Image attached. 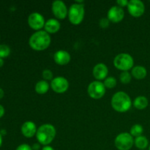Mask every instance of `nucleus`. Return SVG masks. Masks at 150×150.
I'll list each match as a JSON object with an SVG mask.
<instances>
[{
    "instance_id": "24",
    "label": "nucleus",
    "mask_w": 150,
    "mask_h": 150,
    "mask_svg": "<svg viewBox=\"0 0 150 150\" xmlns=\"http://www.w3.org/2000/svg\"><path fill=\"white\" fill-rule=\"evenodd\" d=\"M10 54V48L8 45H0V58H5Z\"/></svg>"
},
{
    "instance_id": "3",
    "label": "nucleus",
    "mask_w": 150,
    "mask_h": 150,
    "mask_svg": "<svg viewBox=\"0 0 150 150\" xmlns=\"http://www.w3.org/2000/svg\"><path fill=\"white\" fill-rule=\"evenodd\" d=\"M57 131L52 125L44 124L38 128L36 133L37 140L40 144L48 146L54 141Z\"/></svg>"
},
{
    "instance_id": "6",
    "label": "nucleus",
    "mask_w": 150,
    "mask_h": 150,
    "mask_svg": "<svg viewBox=\"0 0 150 150\" xmlns=\"http://www.w3.org/2000/svg\"><path fill=\"white\" fill-rule=\"evenodd\" d=\"M114 144L118 150H130L134 144V139L130 133L125 132L116 137Z\"/></svg>"
},
{
    "instance_id": "35",
    "label": "nucleus",
    "mask_w": 150,
    "mask_h": 150,
    "mask_svg": "<svg viewBox=\"0 0 150 150\" xmlns=\"http://www.w3.org/2000/svg\"><path fill=\"white\" fill-rule=\"evenodd\" d=\"M1 144H2V136L0 134V147H1Z\"/></svg>"
},
{
    "instance_id": "25",
    "label": "nucleus",
    "mask_w": 150,
    "mask_h": 150,
    "mask_svg": "<svg viewBox=\"0 0 150 150\" xmlns=\"http://www.w3.org/2000/svg\"><path fill=\"white\" fill-rule=\"evenodd\" d=\"M42 78L45 81H52L53 80V73L48 69H46V70H44L42 71Z\"/></svg>"
},
{
    "instance_id": "17",
    "label": "nucleus",
    "mask_w": 150,
    "mask_h": 150,
    "mask_svg": "<svg viewBox=\"0 0 150 150\" xmlns=\"http://www.w3.org/2000/svg\"><path fill=\"white\" fill-rule=\"evenodd\" d=\"M131 75L136 79H144L147 75L146 69L143 66H135L132 68Z\"/></svg>"
},
{
    "instance_id": "36",
    "label": "nucleus",
    "mask_w": 150,
    "mask_h": 150,
    "mask_svg": "<svg viewBox=\"0 0 150 150\" xmlns=\"http://www.w3.org/2000/svg\"><path fill=\"white\" fill-rule=\"evenodd\" d=\"M149 150H150V144H149Z\"/></svg>"
},
{
    "instance_id": "33",
    "label": "nucleus",
    "mask_w": 150,
    "mask_h": 150,
    "mask_svg": "<svg viewBox=\"0 0 150 150\" xmlns=\"http://www.w3.org/2000/svg\"><path fill=\"white\" fill-rule=\"evenodd\" d=\"M3 64H4V60L2 58H0V67H2Z\"/></svg>"
},
{
    "instance_id": "4",
    "label": "nucleus",
    "mask_w": 150,
    "mask_h": 150,
    "mask_svg": "<svg viewBox=\"0 0 150 150\" xmlns=\"http://www.w3.org/2000/svg\"><path fill=\"white\" fill-rule=\"evenodd\" d=\"M85 15L84 7L82 4L74 3L70 6L68 10V18L73 25L80 24L83 20Z\"/></svg>"
},
{
    "instance_id": "9",
    "label": "nucleus",
    "mask_w": 150,
    "mask_h": 150,
    "mask_svg": "<svg viewBox=\"0 0 150 150\" xmlns=\"http://www.w3.org/2000/svg\"><path fill=\"white\" fill-rule=\"evenodd\" d=\"M127 7L129 13L133 17L139 18L144 13L145 6L140 0H131L128 2Z\"/></svg>"
},
{
    "instance_id": "16",
    "label": "nucleus",
    "mask_w": 150,
    "mask_h": 150,
    "mask_svg": "<svg viewBox=\"0 0 150 150\" xmlns=\"http://www.w3.org/2000/svg\"><path fill=\"white\" fill-rule=\"evenodd\" d=\"M61 25L57 19L51 18L47 21L44 26L45 31L48 34H54L60 29Z\"/></svg>"
},
{
    "instance_id": "11",
    "label": "nucleus",
    "mask_w": 150,
    "mask_h": 150,
    "mask_svg": "<svg viewBox=\"0 0 150 150\" xmlns=\"http://www.w3.org/2000/svg\"><path fill=\"white\" fill-rule=\"evenodd\" d=\"M51 87L55 92L62 94L65 92L69 88V82L65 78L59 76L54 78L51 82Z\"/></svg>"
},
{
    "instance_id": "21",
    "label": "nucleus",
    "mask_w": 150,
    "mask_h": 150,
    "mask_svg": "<svg viewBox=\"0 0 150 150\" xmlns=\"http://www.w3.org/2000/svg\"><path fill=\"white\" fill-rule=\"evenodd\" d=\"M144 132V128L142 125L139 124L134 125L132 126V127L130 128V134L133 137H139L142 135Z\"/></svg>"
},
{
    "instance_id": "20",
    "label": "nucleus",
    "mask_w": 150,
    "mask_h": 150,
    "mask_svg": "<svg viewBox=\"0 0 150 150\" xmlns=\"http://www.w3.org/2000/svg\"><path fill=\"white\" fill-rule=\"evenodd\" d=\"M134 144L140 150H144L149 145V141L145 136H141L136 138L134 140Z\"/></svg>"
},
{
    "instance_id": "32",
    "label": "nucleus",
    "mask_w": 150,
    "mask_h": 150,
    "mask_svg": "<svg viewBox=\"0 0 150 150\" xmlns=\"http://www.w3.org/2000/svg\"><path fill=\"white\" fill-rule=\"evenodd\" d=\"M3 97H4V91H3L2 89L0 88V99H1Z\"/></svg>"
},
{
    "instance_id": "14",
    "label": "nucleus",
    "mask_w": 150,
    "mask_h": 150,
    "mask_svg": "<svg viewBox=\"0 0 150 150\" xmlns=\"http://www.w3.org/2000/svg\"><path fill=\"white\" fill-rule=\"evenodd\" d=\"M54 62L59 65H66L68 64L71 59L70 54L67 51H64V50H59L55 52L54 55Z\"/></svg>"
},
{
    "instance_id": "34",
    "label": "nucleus",
    "mask_w": 150,
    "mask_h": 150,
    "mask_svg": "<svg viewBox=\"0 0 150 150\" xmlns=\"http://www.w3.org/2000/svg\"><path fill=\"white\" fill-rule=\"evenodd\" d=\"M0 134H1V136H2V135H5L6 134V131L4 130H1V131H0Z\"/></svg>"
},
{
    "instance_id": "10",
    "label": "nucleus",
    "mask_w": 150,
    "mask_h": 150,
    "mask_svg": "<svg viewBox=\"0 0 150 150\" xmlns=\"http://www.w3.org/2000/svg\"><path fill=\"white\" fill-rule=\"evenodd\" d=\"M52 13L57 18L62 20L68 16V10L67 6L61 0H57L52 3L51 6Z\"/></svg>"
},
{
    "instance_id": "13",
    "label": "nucleus",
    "mask_w": 150,
    "mask_h": 150,
    "mask_svg": "<svg viewBox=\"0 0 150 150\" xmlns=\"http://www.w3.org/2000/svg\"><path fill=\"white\" fill-rule=\"evenodd\" d=\"M92 74L98 81L105 80L108 74V69L103 63H98L94 67Z\"/></svg>"
},
{
    "instance_id": "27",
    "label": "nucleus",
    "mask_w": 150,
    "mask_h": 150,
    "mask_svg": "<svg viewBox=\"0 0 150 150\" xmlns=\"http://www.w3.org/2000/svg\"><path fill=\"white\" fill-rule=\"evenodd\" d=\"M16 150H33L32 148L29 146V144H22L19 145Z\"/></svg>"
},
{
    "instance_id": "29",
    "label": "nucleus",
    "mask_w": 150,
    "mask_h": 150,
    "mask_svg": "<svg viewBox=\"0 0 150 150\" xmlns=\"http://www.w3.org/2000/svg\"><path fill=\"white\" fill-rule=\"evenodd\" d=\"M4 107L2 106L1 105H0V118H1V117L4 116Z\"/></svg>"
},
{
    "instance_id": "5",
    "label": "nucleus",
    "mask_w": 150,
    "mask_h": 150,
    "mask_svg": "<svg viewBox=\"0 0 150 150\" xmlns=\"http://www.w3.org/2000/svg\"><path fill=\"white\" fill-rule=\"evenodd\" d=\"M114 65L116 68L122 71H128L134 65L133 58L128 54L122 53L118 54L114 59Z\"/></svg>"
},
{
    "instance_id": "23",
    "label": "nucleus",
    "mask_w": 150,
    "mask_h": 150,
    "mask_svg": "<svg viewBox=\"0 0 150 150\" xmlns=\"http://www.w3.org/2000/svg\"><path fill=\"white\" fill-rule=\"evenodd\" d=\"M120 79L122 83L124 84H127L131 81L132 75L128 71H123L120 74Z\"/></svg>"
},
{
    "instance_id": "19",
    "label": "nucleus",
    "mask_w": 150,
    "mask_h": 150,
    "mask_svg": "<svg viewBox=\"0 0 150 150\" xmlns=\"http://www.w3.org/2000/svg\"><path fill=\"white\" fill-rule=\"evenodd\" d=\"M50 86L48 82L45 80L39 81L35 85V91L39 95H44L49 89Z\"/></svg>"
},
{
    "instance_id": "30",
    "label": "nucleus",
    "mask_w": 150,
    "mask_h": 150,
    "mask_svg": "<svg viewBox=\"0 0 150 150\" xmlns=\"http://www.w3.org/2000/svg\"><path fill=\"white\" fill-rule=\"evenodd\" d=\"M32 148L33 150H38L40 148V144H35Z\"/></svg>"
},
{
    "instance_id": "8",
    "label": "nucleus",
    "mask_w": 150,
    "mask_h": 150,
    "mask_svg": "<svg viewBox=\"0 0 150 150\" xmlns=\"http://www.w3.org/2000/svg\"><path fill=\"white\" fill-rule=\"evenodd\" d=\"M44 17L39 13H32L28 17V24L31 29L35 31H40L45 26Z\"/></svg>"
},
{
    "instance_id": "26",
    "label": "nucleus",
    "mask_w": 150,
    "mask_h": 150,
    "mask_svg": "<svg viewBox=\"0 0 150 150\" xmlns=\"http://www.w3.org/2000/svg\"><path fill=\"white\" fill-rule=\"evenodd\" d=\"M110 21L108 20V18H103L100 20L99 25L102 29H107L109 26Z\"/></svg>"
},
{
    "instance_id": "7",
    "label": "nucleus",
    "mask_w": 150,
    "mask_h": 150,
    "mask_svg": "<svg viewBox=\"0 0 150 150\" xmlns=\"http://www.w3.org/2000/svg\"><path fill=\"white\" fill-rule=\"evenodd\" d=\"M87 92L92 99H100L105 95V87L103 83L99 81H95L89 83L87 88Z\"/></svg>"
},
{
    "instance_id": "31",
    "label": "nucleus",
    "mask_w": 150,
    "mask_h": 150,
    "mask_svg": "<svg viewBox=\"0 0 150 150\" xmlns=\"http://www.w3.org/2000/svg\"><path fill=\"white\" fill-rule=\"evenodd\" d=\"M42 150H54V149L52 146L48 145V146H44L42 148Z\"/></svg>"
},
{
    "instance_id": "15",
    "label": "nucleus",
    "mask_w": 150,
    "mask_h": 150,
    "mask_svg": "<svg viewBox=\"0 0 150 150\" xmlns=\"http://www.w3.org/2000/svg\"><path fill=\"white\" fill-rule=\"evenodd\" d=\"M36 125L32 121H26L22 125L21 133L25 137L32 138L37 133Z\"/></svg>"
},
{
    "instance_id": "22",
    "label": "nucleus",
    "mask_w": 150,
    "mask_h": 150,
    "mask_svg": "<svg viewBox=\"0 0 150 150\" xmlns=\"http://www.w3.org/2000/svg\"><path fill=\"white\" fill-rule=\"evenodd\" d=\"M103 84L105 87L107 88V89H113V88H114L117 86V80H116L114 77L110 76V77L106 78L104 80Z\"/></svg>"
},
{
    "instance_id": "2",
    "label": "nucleus",
    "mask_w": 150,
    "mask_h": 150,
    "mask_svg": "<svg viewBox=\"0 0 150 150\" xmlns=\"http://www.w3.org/2000/svg\"><path fill=\"white\" fill-rule=\"evenodd\" d=\"M111 106L116 111L125 113L128 111L132 105L130 96L125 92H117L111 98Z\"/></svg>"
},
{
    "instance_id": "28",
    "label": "nucleus",
    "mask_w": 150,
    "mask_h": 150,
    "mask_svg": "<svg viewBox=\"0 0 150 150\" xmlns=\"http://www.w3.org/2000/svg\"><path fill=\"white\" fill-rule=\"evenodd\" d=\"M128 2L129 1L127 0H118V1H117V4H118L119 7H122V8L125 7V6H127Z\"/></svg>"
},
{
    "instance_id": "12",
    "label": "nucleus",
    "mask_w": 150,
    "mask_h": 150,
    "mask_svg": "<svg viewBox=\"0 0 150 150\" xmlns=\"http://www.w3.org/2000/svg\"><path fill=\"white\" fill-rule=\"evenodd\" d=\"M125 12L122 7L119 6H113L109 9L107 14V18L112 23H119L123 20Z\"/></svg>"
},
{
    "instance_id": "18",
    "label": "nucleus",
    "mask_w": 150,
    "mask_h": 150,
    "mask_svg": "<svg viewBox=\"0 0 150 150\" xmlns=\"http://www.w3.org/2000/svg\"><path fill=\"white\" fill-rule=\"evenodd\" d=\"M149 101L148 99L144 96H139L134 100L133 105L136 108L139 110H143L148 106Z\"/></svg>"
},
{
    "instance_id": "1",
    "label": "nucleus",
    "mask_w": 150,
    "mask_h": 150,
    "mask_svg": "<svg viewBox=\"0 0 150 150\" xmlns=\"http://www.w3.org/2000/svg\"><path fill=\"white\" fill-rule=\"evenodd\" d=\"M51 38L45 31H37L31 35L29 40V46L35 51H44L49 47Z\"/></svg>"
}]
</instances>
